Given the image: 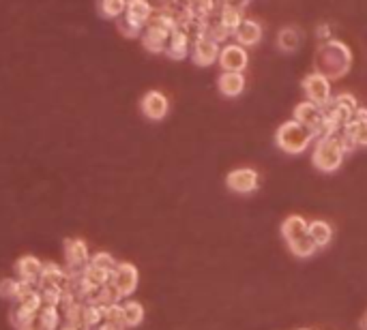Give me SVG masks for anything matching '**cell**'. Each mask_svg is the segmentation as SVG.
<instances>
[{
    "mask_svg": "<svg viewBox=\"0 0 367 330\" xmlns=\"http://www.w3.org/2000/svg\"><path fill=\"white\" fill-rule=\"evenodd\" d=\"M41 324L45 326V330H56L59 328V322H61V313L59 309H56L54 305H43L39 311H37Z\"/></svg>",
    "mask_w": 367,
    "mask_h": 330,
    "instance_id": "cell-23",
    "label": "cell"
},
{
    "mask_svg": "<svg viewBox=\"0 0 367 330\" xmlns=\"http://www.w3.org/2000/svg\"><path fill=\"white\" fill-rule=\"evenodd\" d=\"M20 330H45V326L41 324L39 315L35 313V315H33L31 320H28V322H26V324H24L22 328H20Z\"/></svg>",
    "mask_w": 367,
    "mask_h": 330,
    "instance_id": "cell-30",
    "label": "cell"
},
{
    "mask_svg": "<svg viewBox=\"0 0 367 330\" xmlns=\"http://www.w3.org/2000/svg\"><path fill=\"white\" fill-rule=\"evenodd\" d=\"M165 52L174 60H183L187 56V37L183 33H172L170 41L165 43Z\"/></svg>",
    "mask_w": 367,
    "mask_h": 330,
    "instance_id": "cell-21",
    "label": "cell"
},
{
    "mask_svg": "<svg viewBox=\"0 0 367 330\" xmlns=\"http://www.w3.org/2000/svg\"><path fill=\"white\" fill-rule=\"evenodd\" d=\"M41 268H43V264H41V260L35 257V255H24V257H20L17 264H15V270H17V275H20V279H22L24 283L37 281L39 275H41Z\"/></svg>",
    "mask_w": 367,
    "mask_h": 330,
    "instance_id": "cell-16",
    "label": "cell"
},
{
    "mask_svg": "<svg viewBox=\"0 0 367 330\" xmlns=\"http://www.w3.org/2000/svg\"><path fill=\"white\" fill-rule=\"evenodd\" d=\"M137 268L129 262H121L117 264V268L112 270V277H110V283L117 287V292L121 296H131L137 287Z\"/></svg>",
    "mask_w": 367,
    "mask_h": 330,
    "instance_id": "cell-6",
    "label": "cell"
},
{
    "mask_svg": "<svg viewBox=\"0 0 367 330\" xmlns=\"http://www.w3.org/2000/svg\"><path fill=\"white\" fill-rule=\"evenodd\" d=\"M342 129L344 137H348L354 146H367V120L350 118Z\"/></svg>",
    "mask_w": 367,
    "mask_h": 330,
    "instance_id": "cell-17",
    "label": "cell"
},
{
    "mask_svg": "<svg viewBox=\"0 0 367 330\" xmlns=\"http://www.w3.org/2000/svg\"><path fill=\"white\" fill-rule=\"evenodd\" d=\"M89 264H93V266H99V268H105V270H110V273H112V270H114L117 268V260L114 257H112L110 253H97V255H93L91 257V262Z\"/></svg>",
    "mask_w": 367,
    "mask_h": 330,
    "instance_id": "cell-29",
    "label": "cell"
},
{
    "mask_svg": "<svg viewBox=\"0 0 367 330\" xmlns=\"http://www.w3.org/2000/svg\"><path fill=\"white\" fill-rule=\"evenodd\" d=\"M303 90H305L307 101L316 103L318 107H324L331 101V82H329L327 75H322L318 71L309 73L303 80Z\"/></svg>",
    "mask_w": 367,
    "mask_h": 330,
    "instance_id": "cell-5",
    "label": "cell"
},
{
    "mask_svg": "<svg viewBox=\"0 0 367 330\" xmlns=\"http://www.w3.org/2000/svg\"><path fill=\"white\" fill-rule=\"evenodd\" d=\"M217 88L223 97L234 99L245 90V77L241 71H223L217 80Z\"/></svg>",
    "mask_w": 367,
    "mask_h": 330,
    "instance_id": "cell-12",
    "label": "cell"
},
{
    "mask_svg": "<svg viewBox=\"0 0 367 330\" xmlns=\"http://www.w3.org/2000/svg\"><path fill=\"white\" fill-rule=\"evenodd\" d=\"M258 183H260V176L256 170L251 167H239V170H232L228 176H225V185H228L230 191L234 193H251L258 189Z\"/></svg>",
    "mask_w": 367,
    "mask_h": 330,
    "instance_id": "cell-7",
    "label": "cell"
},
{
    "mask_svg": "<svg viewBox=\"0 0 367 330\" xmlns=\"http://www.w3.org/2000/svg\"><path fill=\"white\" fill-rule=\"evenodd\" d=\"M123 307V320H125V326L133 328L137 324L144 322V307L137 303V300H127V303L121 305Z\"/></svg>",
    "mask_w": 367,
    "mask_h": 330,
    "instance_id": "cell-19",
    "label": "cell"
},
{
    "mask_svg": "<svg viewBox=\"0 0 367 330\" xmlns=\"http://www.w3.org/2000/svg\"><path fill=\"white\" fill-rule=\"evenodd\" d=\"M243 22V15H241V9L237 7H223L221 11V28L225 30V33H237V28L241 26Z\"/></svg>",
    "mask_w": 367,
    "mask_h": 330,
    "instance_id": "cell-22",
    "label": "cell"
},
{
    "mask_svg": "<svg viewBox=\"0 0 367 330\" xmlns=\"http://www.w3.org/2000/svg\"><path fill=\"white\" fill-rule=\"evenodd\" d=\"M281 234H284L290 251L299 257H309L318 249L307 234V221L299 215H292L284 221V225H281Z\"/></svg>",
    "mask_w": 367,
    "mask_h": 330,
    "instance_id": "cell-3",
    "label": "cell"
},
{
    "mask_svg": "<svg viewBox=\"0 0 367 330\" xmlns=\"http://www.w3.org/2000/svg\"><path fill=\"white\" fill-rule=\"evenodd\" d=\"M234 35H237L239 45H247V47L258 45L262 39V26L256 20H243Z\"/></svg>",
    "mask_w": 367,
    "mask_h": 330,
    "instance_id": "cell-14",
    "label": "cell"
},
{
    "mask_svg": "<svg viewBox=\"0 0 367 330\" xmlns=\"http://www.w3.org/2000/svg\"><path fill=\"white\" fill-rule=\"evenodd\" d=\"M101 15L103 17H121L125 15V9H127V0H101Z\"/></svg>",
    "mask_w": 367,
    "mask_h": 330,
    "instance_id": "cell-24",
    "label": "cell"
},
{
    "mask_svg": "<svg viewBox=\"0 0 367 330\" xmlns=\"http://www.w3.org/2000/svg\"><path fill=\"white\" fill-rule=\"evenodd\" d=\"M301 43V35H299V30L288 26L284 30H279V35H277V45L281 52H294Z\"/></svg>",
    "mask_w": 367,
    "mask_h": 330,
    "instance_id": "cell-20",
    "label": "cell"
},
{
    "mask_svg": "<svg viewBox=\"0 0 367 330\" xmlns=\"http://www.w3.org/2000/svg\"><path fill=\"white\" fill-rule=\"evenodd\" d=\"M140 110L149 120H163L167 116V110H170V101L161 90H149L140 101Z\"/></svg>",
    "mask_w": 367,
    "mask_h": 330,
    "instance_id": "cell-8",
    "label": "cell"
},
{
    "mask_svg": "<svg viewBox=\"0 0 367 330\" xmlns=\"http://www.w3.org/2000/svg\"><path fill=\"white\" fill-rule=\"evenodd\" d=\"M219 58V45L215 39H197L195 45H193V63L200 65V67H209L213 65L215 60Z\"/></svg>",
    "mask_w": 367,
    "mask_h": 330,
    "instance_id": "cell-11",
    "label": "cell"
},
{
    "mask_svg": "<svg viewBox=\"0 0 367 330\" xmlns=\"http://www.w3.org/2000/svg\"><path fill=\"white\" fill-rule=\"evenodd\" d=\"M292 114H294V120H299L301 125H305L307 129H312L314 135H318L324 112H322L316 103H312V101H301L299 105H294V112H292Z\"/></svg>",
    "mask_w": 367,
    "mask_h": 330,
    "instance_id": "cell-9",
    "label": "cell"
},
{
    "mask_svg": "<svg viewBox=\"0 0 367 330\" xmlns=\"http://www.w3.org/2000/svg\"><path fill=\"white\" fill-rule=\"evenodd\" d=\"M307 234L312 238V243L316 247H327L333 238V230L327 221H314V223H307Z\"/></svg>",
    "mask_w": 367,
    "mask_h": 330,
    "instance_id": "cell-18",
    "label": "cell"
},
{
    "mask_svg": "<svg viewBox=\"0 0 367 330\" xmlns=\"http://www.w3.org/2000/svg\"><path fill=\"white\" fill-rule=\"evenodd\" d=\"M314 131L307 129L305 125H301L299 120H288V123L279 125L277 133H275V142L277 146L288 155H301L309 148V144L314 142Z\"/></svg>",
    "mask_w": 367,
    "mask_h": 330,
    "instance_id": "cell-2",
    "label": "cell"
},
{
    "mask_svg": "<svg viewBox=\"0 0 367 330\" xmlns=\"http://www.w3.org/2000/svg\"><path fill=\"white\" fill-rule=\"evenodd\" d=\"M352 65V52L344 41L331 39L322 43L316 52V71L329 80H337L348 73Z\"/></svg>",
    "mask_w": 367,
    "mask_h": 330,
    "instance_id": "cell-1",
    "label": "cell"
},
{
    "mask_svg": "<svg viewBox=\"0 0 367 330\" xmlns=\"http://www.w3.org/2000/svg\"><path fill=\"white\" fill-rule=\"evenodd\" d=\"M344 153H346L344 144L337 135L318 137L312 161H314L316 170H320V172H335V170H340V165L344 161Z\"/></svg>",
    "mask_w": 367,
    "mask_h": 330,
    "instance_id": "cell-4",
    "label": "cell"
},
{
    "mask_svg": "<svg viewBox=\"0 0 367 330\" xmlns=\"http://www.w3.org/2000/svg\"><path fill=\"white\" fill-rule=\"evenodd\" d=\"M56 330H71V328H69V326H67V328H56Z\"/></svg>",
    "mask_w": 367,
    "mask_h": 330,
    "instance_id": "cell-32",
    "label": "cell"
},
{
    "mask_svg": "<svg viewBox=\"0 0 367 330\" xmlns=\"http://www.w3.org/2000/svg\"><path fill=\"white\" fill-rule=\"evenodd\" d=\"M103 320L114 324L117 328H127L125 326V320H123V307L119 303H110V305H103Z\"/></svg>",
    "mask_w": 367,
    "mask_h": 330,
    "instance_id": "cell-26",
    "label": "cell"
},
{
    "mask_svg": "<svg viewBox=\"0 0 367 330\" xmlns=\"http://www.w3.org/2000/svg\"><path fill=\"white\" fill-rule=\"evenodd\" d=\"M24 281H15V279H3L0 281V296L3 298H17L22 294Z\"/></svg>",
    "mask_w": 367,
    "mask_h": 330,
    "instance_id": "cell-28",
    "label": "cell"
},
{
    "mask_svg": "<svg viewBox=\"0 0 367 330\" xmlns=\"http://www.w3.org/2000/svg\"><path fill=\"white\" fill-rule=\"evenodd\" d=\"M39 279H41V283L61 285V281H65V273H63V268L56 266V264H43Z\"/></svg>",
    "mask_w": 367,
    "mask_h": 330,
    "instance_id": "cell-25",
    "label": "cell"
},
{
    "mask_svg": "<svg viewBox=\"0 0 367 330\" xmlns=\"http://www.w3.org/2000/svg\"><path fill=\"white\" fill-rule=\"evenodd\" d=\"M151 5L149 0H127V9H125V20L133 28L142 26L151 17Z\"/></svg>",
    "mask_w": 367,
    "mask_h": 330,
    "instance_id": "cell-15",
    "label": "cell"
},
{
    "mask_svg": "<svg viewBox=\"0 0 367 330\" xmlns=\"http://www.w3.org/2000/svg\"><path fill=\"white\" fill-rule=\"evenodd\" d=\"M82 317H84V322H87L89 328H93V326L101 324V320H103V307L99 303H91V305H87V307L82 309Z\"/></svg>",
    "mask_w": 367,
    "mask_h": 330,
    "instance_id": "cell-27",
    "label": "cell"
},
{
    "mask_svg": "<svg viewBox=\"0 0 367 330\" xmlns=\"http://www.w3.org/2000/svg\"><path fill=\"white\" fill-rule=\"evenodd\" d=\"M219 65L223 71H245V67L249 65V58L243 45H225L219 52Z\"/></svg>",
    "mask_w": 367,
    "mask_h": 330,
    "instance_id": "cell-10",
    "label": "cell"
},
{
    "mask_svg": "<svg viewBox=\"0 0 367 330\" xmlns=\"http://www.w3.org/2000/svg\"><path fill=\"white\" fill-rule=\"evenodd\" d=\"M93 330H121V328H117L114 324H110V322H103V324L93 326Z\"/></svg>",
    "mask_w": 367,
    "mask_h": 330,
    "instance_id": "cell-31",
    "label": "cell"
},
{
    "mask_svg": "<svg viewBox=\"0 0 367 330\" xmlns=\"http://www.w3.org/2000/svg\"><path fill=\"white\" fill-rule=\"evenodd\" d=\"M65 257L71 268H84L89 264V247L82 238H67L65 240Z\"/></svg>",
    "mask_w": 367,
    "mask_h": 330,
    "instance_id": "cell-13",
    "label": "cell"
}]
</instances>
